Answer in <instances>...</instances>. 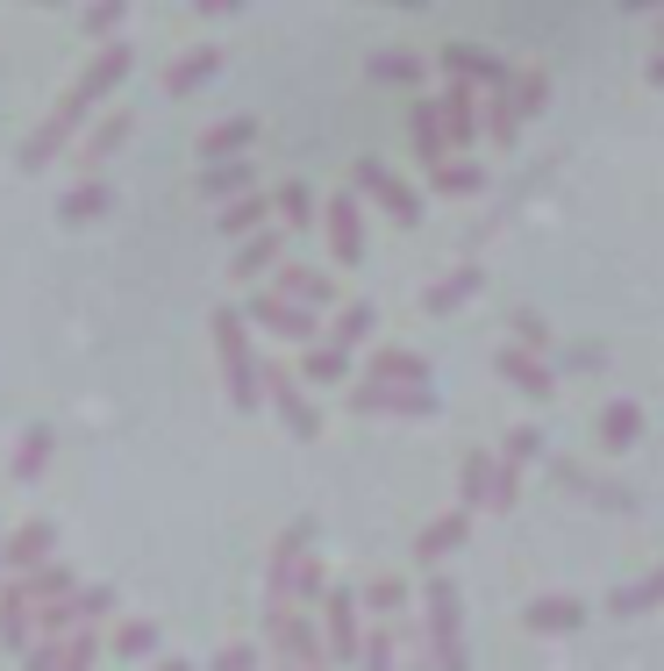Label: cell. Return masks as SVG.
Returning <instances> with one entry per match:
<instances>
[{
	"label": "cell",
	"mask_w": 664,
	"mask_h": 671,
	"mask_svg": "<svg viewBox=\"0 0 664 671\" xmlns=\"http://www.w3.org/2000/svg\"><path fill=\"white\" fill-rule=\"evenodd\" d=\"M651 79H657V86H664V57H657V65H651Z\"/></svg>",
	"instance_id": "3957f363"
},
{
	"label": "cell",
	"mask_w": 664,
	"mask_h": 671,
	"mask_svg": "<svg viewBox=\"0 0 664 671\" xmlns=\"http://www.w3.org/2000/svg\"><path fill=\"white\" fill-rule=\"evenodd\" d=\"M636 429H643V415H636V407H629V401H614L608 415H600V436H608L614 450H622V444H636Z\"/></svg>",
	"instance_id": "6da1fadb"
},
{
	"label": "cell",
	"mask_w": 664,
	"mask_h": 671,
	"mask_svg": "<svg viewBox=\"0 0 664 671\" xmlns=\"http://www.w3.org/2000/svg\"><path fill=\"white\" fill-rule=\"evenodd\" d=\"M507 372H515V379H522V386H529V393H550V379H543V372H536V364H522V358H507Z\"/></svg>",
	"instance_id": "7a4b0ae2"
},
{
	"label": "cell",
	"mask_w": 664,
	"mask_h": 671,
	"mask_svg": "<svg viewBox=\"0 0 664 671\" xmlns=\"http://www.w3.org/2000/svg\"><path fill=\"white\" fill-rule=\"evenodd\" d=\"M629 8H664V0H629Z\"/></svg>",
	"instance_id": "277c9868"
}]
</instances>
